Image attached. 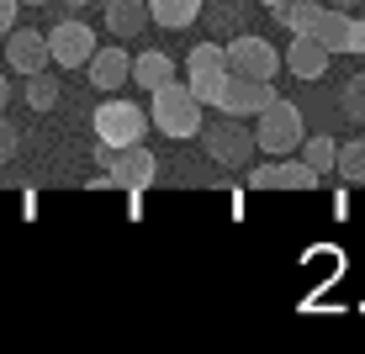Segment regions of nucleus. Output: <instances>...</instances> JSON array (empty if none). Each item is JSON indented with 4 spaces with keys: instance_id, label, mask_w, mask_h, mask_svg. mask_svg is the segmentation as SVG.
Segmentation results:
<instances>
[{
    "instance_id": "obj_1",
    "label": "nucleus",
    "mask_w": 365,
    "mask_h": 354,
    "mask_svg": "<svg viewBox=\"0 0 365 354\" xmlns=\"http://www.w3.org/2000/svg\"><path fill=\"white\" fill-rule=\"evenodd\" d=\"M255 148H265L270 159H286V154H297V143L307 137V127H302V111L292 106V100H281L275 95L270 106H259L255 111Z\"/></svg>"
},
{
    "instance_id": "obj_2",
    "label": "nucleus",
    "mask_w": 365,
    "mask_h": 354,
    "mask_svg": "<svg viewBox=\"0 0 365 354\" xmlns=\"http://www.w3.org/2000/svg\"><path fill=\"white\" fill-rule=\"evenodd\" d=\"M154 95V106H148V122H154L165 137H196L201 132V100L185 90L180 80H170V85H159V90H148Z\"/></svg>"
},
{
    "instance_id": "obj_3",
    "label": "nucleus",
    "mask_w": 365,
    "mask_h": 354,
    "mask_svg": "<svg viewBox=\"0 0 365 354\" xmlns=\"http://www.w3.org/2000/svg\"><path fill=\"white\" fill-rule=\"evenodd\" d=\"M196 137H201V148H207V159L222 164V170H244V164L259 154L255 132L244 127V117H228V111H217V122H201Z\"/></svg>"
},
{
    "instance_id": "obj_4",
    "label": "nucleus",
    "mask_w": 365,
    "mask_h": 354,
    "mask_svg": "<svg viewBox=\"0 0 365 354\" xmlns=\"http://www.w3.org/2000/svg\"><path fill=\"white\" fill-rule=\"evenodd\" d=\"M91 127H96V148H128V143H143L148 117H143V106H138V100L111 95V100H101V106H96Z\"/></svg>"
},
{
    "instance_id": "obj_5",
    "label": "nucleus",
    "mask_w": 365,
    "mask_h": 354,
    "mask_svg": "<svg viewBox=\"0 0 365 354\" xmlns=\"http://www.w3.org/2000/svg\"><path fill=\"white\" fill-rule=\"evenodd\" d=\"M222 53H228V74H244V80H275L281 74V48H270V37L238 32Z\"/></svg>"
},
{
    "instance_id": "obj_6",
    "label": "nucleus",
    "mask_w": 365,
    "mask_h": 354,
    "mask_svg": "<svg viewBox=\"0 0 365 354\" xmlns=\"http://www.w3.org/2000/svg\"><path fill=\"white\" fill-rule=\"evenodd\" d=\"M159 175V159L148 154L143 143H128V148H111L106 154V180L101 185H117V191H148Z\"/></svg>"
},
{
    "instance_id": "obj_7",
    "label": "nucleus",
    "mask_w": 365,
    "mask_h": 354,
    "mask_svg": "<svg viewBox=\"0 0 365 354\" xmlns=\"http://www.w3.org/2000/svg\"><path fill=\"white\" fill-rule=\"evenodd\" d=\"M48 37V64H58V69H85V58L96 53V32L85 27V21H58L53 32H43Z\"/></svg>"
},
{
    "instance_id": "obj_8",
    "label": "nucleus",
    "mask_w": 365,
    "mask_h": 354,
    "mask_svg": "<svg viewBox=\"0 0 365 354\" xmlns=\"http://www.w3.org/2000/svg\"><path fill=\"white\" fill-rule=\"evenodd\" d=\"M270 100H275V80H244V74H228L212 106L228 111V117H255V111L270 106Z\"/></svg>"
},
{
    "instance_id": "obj_9",
    "label": "nucleus",
    "mask_w": 365,
    "mask_h": 354,
    "mask_svg": "<svg viewBox=\"0 0 365 354\" xmlns=\"http://www.w3.org/2000/svg\"><path fill=\"white\" fill-rule=\"evenodd\" d=\"M0 64L6 69H16L21 80L27 74H37V69H48V37L43 32H32V27H11L6 37H0Z\"/></svg>"
},
{
    "instance_id": "obj_10",
    "label": "nucleus",
    "mask_w": 365,
    "mask_h": 354,
    "mask_svg": "<svg viewBox=\"0 0 365 354\" xmlns=\"http://www.w3.org/2000/svg\"><path fill=\"white\" fill-rule=\"evenodd\" d=\"M249 185H255V191H312L318 175L302 159L286 154V159H270V164H259V170H249Z\"/></svg>"
},
{
    "instance_id": "obj_11",
    "label": "nucleus",
    "mask_w": 365,
    "mask_h": 354,
    "mask_svg": "<svg viewBox=\"0 0 365 354\" xmlns=\"http://www.w3.org/2000/svg\"><path fill=\"white\" fill-rule=\"evenodd\" d=\"M334 64V53L318 43V37H307V32H292V48L281 53V69H292L297 80H323Z\"/></svg>"
},
{
    "instance_id": "obj_12",
    "label": "nucleus",
    "mask_w": 365,
    "mask_h": 354,
    "mask_svg": "<svg viewBox=\"0 0 365 354\" xmlns=\"http://www.w3.org/2000/svg\"><path fill=\"white\" fill-rule=\"evenodd\" d=\"M128 69H133V53H128V48H117V43H111V48H96V53L85 58L91 85H96V90H106V95L128 85Z\"/></svg>"
},
{
    "instance_id": "obj_13",
    "label": "nucleus",
    "mask_w": 365,
    "mask_h": 354,
    "mask_svg": "<svg viewBox=\"0 0 365 354\" xmlns=\"http://www.w3.org/2000/svg\"><path fill=\"white\" fill-rule=\"evenodd\" d=\"M128 80L138 85V90H159V85H170L175 80V58L165 53V48H143V53L133 58V69H128Z\"/></svg>"
},
{
    "instance_id": "obj_14",
    "label": "nucleus",
    "mask_w": 365,
    "mask_h": 354,
    "mask_svg": "<svg viewBox=\"0 0 365 354\" xmlns=\"http://www.w3.org/2000/svg\"><path fill=\"white\" fill-rule=\"evenodd\" d=\"M329 53H344V37H349V11L344 6H318V16H312V32Z\"/></svg>"
},
{
    "instance_id": "obj_15",
    "label": "nucleus",
    "mask_w": 365,
    "mask_h": 354,
    "mask_svg": "<svg viewBox=\"0 0 365 354\" xmlns=\"http://www.w3.org/2000/svg\"><path fill=\"white\" fill-rule=\"evenodd\" d=\"M101 16H106L111 37H133V32H143L148 6H143V0H101Z\"/></svg>"
},
{
    "instance_id": "obj_16",
    "label": "nucleus",
    "mask_w": 365,
    "mask_h": 354,
    "mask_svg": "<svg viewBox=\"0 0 365 354\" xmlns=\"http://www.w3.org/2000/svg\"><path fill=\"white\" fill-rule=\"evenodd\" d=\"M143 6H148V21H159L165 32H185L201 16V0H143Z\"/></svg>"
},
{
    "instance_id": "obj_17",
    "label": "nucleus",
    "mask_w": 365,
    "mask_h": 354,
    "mask_svg": "<svg viewBox=\"0 0 365 354\" xmlns=\"http://www.w3.org/2000/svg\"><path fill=\"white\" fill-rule=\"evenodd\" d=\"M334 148H339V143H334L329 132H312V137H302V143H297V159L323 180V175H334Z\"/></svg>"
},
{
    "instance_id": "obj_18",
    "label": "nucleus",
    "mask_w": 365,
    "mask_h": 354,
    "mask_svg": "<svg viewBox=\"0 0 365 354\" xmlns=\"http://www.w3.org/2000/svg\"><path fill=\"white\" fill-rule=\"evenodd\" d=\"M334 175L349 185H365V137H349L334 148Z\"/></svg>"
},
{
    "instance_id": "obj_19",
    "label": "nucleus",
    "mask_w": 365,
    "mask_h": 354,
    "mask_svg": "<svg viewBox=\"0 0 365 354\" xmlns=\"http://www.w3.org/2000/svg\"><path fill=\"white\" fill-rule=\"evenodd\" d=\"M58 95H64V90H58V80H53L48 69L27 74V106H32V111H53V106H58Z\"/></svg>"
},
{
    "instance_id": "obj_20",
    "label": "nucleus",
    "mask_w": 365,
    "mask_h": 354,
    "mask_svg": "<svg viewBox=\"0 0 365 354\" xmlns=\"http://www.w3.org/2000/svg\"><path fill=\"white\" fill-rule=\"evenodd\" d=\"M339 111L349 122H365V74H349L344 90H339Z\"/></svg>"
},
{
    "instance_id": "obj_21",
    "label": "nucleus",
    "mask_w": 365,
    "mask_h": 354,
    "mask_svg": "<svg viewBox=\"0 0 365 354\" xmlns=\"http://www.w3.org/2000/svg\"><path fill=\"white\" fill-rule=\"evenodd\" d=\"M196 69H228L222 43H196L191 53H185V74H196Z\"/></svg>"
},
{
    "instance_id": "obj_22",
    "label": "nucleus",
    "mask_w": 365,
    "mask_h": 354,
    "mask_svg": "<svg viewBox=\"0 0 365 354\" xmlns=\"http://www.w3.org/2000/svg\"><path fill=\"white\" fill-rule=\"evenodd\" d=\"M16 148H21V132L11 127L6 117H0V164H6V159H16Z\"/></svg>"
},
{
    "instance_id": "obj_23",
    "label": "nucleus",
    "mask_w": 365,
    "mask_h": 354,
    "mask_svg": "<svg viewBox=\"0 0 365 354\" xmlns=\"http://www.w3.org/2000/svg\"><path fill=\"white\" fill-rule=\"evenodd\" d=\"M217 21H222V27H238V21H244V0H222V6H217Z\"/></svg>"
},
{
    "instance_id": "obj_24",
    "label": "nucleus",
    "mask_w": 365,
    "mask_h": 354,
    "mask_svg": "<svg viewBox=\"0 0 365 354\" xmlns=\"http://www.w3.org/2000/svg\"><path fill=\"white\" fill-rule=\"evenodd\" d=\"M344 53H365V21L349 16V37H344Z\"/></svg>"
},
{
    "instance_id": "obj_25",
    "label": "nucleus",
    "mask_w": 365,
    "mask_h": 354,
    "mask_svg": "<svg viewBox=\"0 0 365 354\" xmlns=\"http://www.w3.org/2000/svg\"><path fill=\"white\" fill-rule=\"evenodd\" d=\"M16 6H21V0H0V37L16 27Z\"/></svg>"
},
{
    "instance_id": "obj_26",
    "label": "nucleus",
    "mask_w": 365,
    "mask_h": 354,
    "mask_svg": "<svg viewBox=\"0 0 365 354\" xmlns=\"http://www.w3.org/2000/svg\"><path fill=\"white\" fill-rule=\"evenodd\" d=\"M6 100H11V80H6V64H0V111H6Z\"/></svg>"
},
{
    "instance_id": "obj_27",
    "label": "nucleus",
    "mask_w": 365,
    "mask_h": 354,
    "mask_svg": "<svg viewBox=\"0 0 365 354\" xmlns=\"http://www.w3.org/2000/svg\"><path fill=\"white\" fill-rule=\"evenodd\" d=\"M259 6H265V11H270V16H281V11H286V6H292V0H259Z\"/></svg>"
},
{
    "instance_id": "obj_28",
    "label": "nucleus",
    "mask_w": 365,
    "mask_h": 354,
    "mask_svg": "<svg viewBox=\"0 0 365 354\" xmlns=\"http://www.w3.org/2000/svg\"><path fill=\"white\" fill-rule=\"evenodd\" d=\"M58 6H69V11H80V6H91V0H58Z\"/></svg>"
},
{
    "instance_id": "obj_29",
    "label": "nucleus",
    "mask_w": 365,
    "mask_h": 354,
    "mask_svg": "<svg viewBox=\"0 0 365 354\" xmlns=\"http://www.w3.org/2000/svg\"><path fill=\"white\" fill-rule=\"evenodd\" d=\"M329 6H344V11H349V6H360V0H329Z\"/></svg>"
},
{
    "instance_id": "obj_30",
    "label": "nucleus",
    "mask_w": 365,
    "mask_h": 354,
    "mask_svg": "<svg viewBox=\"0 0 365 354\" xmlns=\"http://www.w3.org/2000/svg\"><path fill=\"white\" fill-rule=\"evenodd\" d=\"M21 6H48V0H21Z\"/></svg>"
}]
</instances>
